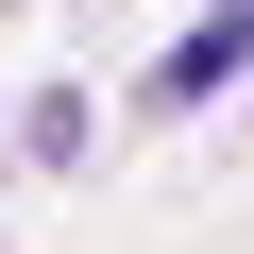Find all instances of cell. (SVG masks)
Listing matches in <instances>:
<instances>
[{
  "label": "cell",
  "mask_w": 254,
  "mask_h": 254,
  "mask_svg": "<svg viewBox=\"0 0 254 254\" xmlns=\"http://www.w3.org/2000/svg\"><path fill=\"white\" fill-rule=\"evenodd\" d=\"M237 68H254V17H203V34H187V51H170V102H220V85H237Z\"/></svg>",
  "instance_id": "1"
},
{
  "label": "cell",
  "mask_w": 254,
  "mask_h": 254,
  "mask_svg": "<svg viewBox=\"0 0 254 254\" xmlns=\"http://www.w3.org/2000/svg\"><path fill=\"white\" fill-rule=\"evenodd\" d=\"M237 17H254V0H237Z\"/></svg>",
  "instance_id": "2"
}]
</instances>
